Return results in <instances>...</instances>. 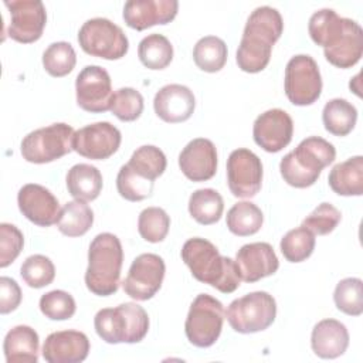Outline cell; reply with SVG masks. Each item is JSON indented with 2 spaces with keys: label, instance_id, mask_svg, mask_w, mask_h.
Listing matches in <instances>:
<instances>
[{
  "label": "cell",
  "instance_id": "9a60e30c",
  "mask_svg": "<svg viewBox=\"0 0 363 363\" xmlns=\"http://www.w3.org/2000/svg\"><path fill=\"white\" fill-rule=\"evenodd\" d=\"M121 142L122 135L116 126L109 122H95L74 133L72 150L86 159L105 160L119 149Z\"/></svg>",
  "mask_w": 363,
  "mask_h": 363
},
{
  "label": "cell",
  "instance_id": "4316f807",
  "mask_svg": "<svg viewBox=\"0 0 363 363\" xmlns=\"http://www.w3.org/2000/svg\"><path fill=\"white\" fill-rule=\"evenodd\" d=\"M67 189L68 193L81 201L95 200L102 190V174L101 172L88 163L74 164L67 173Z\"/></svg>",
  "mask_w": 363,
  "mask_h": 363
},
{
  "label": "cell",
  "instance_id": "d6a6232c",
  "mask_svg": "<svg viewBox=\"0 0 363 363\" xmlns=\"http://www.w3.org/2000/svg\"><path fill=\"white\" fill-rule=\"evenodd\" d=\"M138 57L149 69H163L173 60V45L163 34H149L138 45Z\"/></svg>",
  "mask_w": 363,
  "mask_h": 363
},
{
  "label": "cell",
  "instance_id": "2e32d148",
  "mask_svg": "<svg viewBox=\"0 0 363 363\" xmlns=\"http://www.w3.org/2000/svg\"><path fill=\"white\" fill-rule=\"evenodd\" d=\"M294 122L288 112L279 108L268 109L257 116L252 126L254 142L269 153H277L292 140Z\"/></svg>",
  "mask_w": 363,
  "mask_h": 363
},
{
  "label": "cell",
  "instance_id": "f546056e",
  "mask_svg": "<svg viewBox=\"0 0 363 363\" xmlns=\"http://www.w3.org/2000/svg\"><path fill=\"white\" fill-rule=\"evenodd\" d=\"M224 210V200L214 189H199L191 193L189 199L190 216L203 225L217 223Z\"/></svg>",
  "mask_w": 363,
  "mask_h": 363
},
{
  "label": "cell",
  "instance_id": "30bf717a",
  "mask_svg": "<svg viewBox=\"0 0 363 363\" xmlns=\"http://www.w3.org/2000/svg\"><path fill=\"white\" fill-rule=\"evenodd\" d=\"M285 95L291 104L306 106L316 102L322 92V77L316 61L306 54L294 55L285 67Z\"/></svg>",
  "mask_w": 363,
  "mask_h": 363
},
{
  "label": "cell",
  "instance_id": "ab89813d",
  "mask_svg": "<svg viewBox=\"0 0 363 363\" xmlns=\"http://www.w3.org/2000/svg\"><path fill=\"white\" fill-rule=\"evenodd\" d=\"M20 275L30 288H44L55 278V267L52 261L41 254H34L26 258L21 264Z\"/></svg>",
  "mask_w": 363,
  "mask_h": 363
},
{
  "label": "cell",
  "instance_id": "4dcf8cb0",
  "mask_svg": "<svg viewBox=\"0 0 363 363\" xmlns=\"http://www.w3.org/2000/svg\"><path fill=\"white\" fill-rule=\"evenodd\" d=\"M94 224L92 208L81 200H72L61 208L57 227L67 237H81Z\"/></svg>",
  "mask_w": 363,
  "mask_h": 363
},
{
  "label": "cell",
  "instance_id": "83f0119b",
  "mask_svg": "<svg viewBox=\"0 0 363 363\" xmlns=\"http://www.w3.org/2000/svg\"><path fill=\"white\" fill-rule=\"evenodd\" d=\"M345 24L346 17H339L332 9H320L311 16L308 31L315 44L326 48L340 37Z\"/></svg>",
  "mask_w": 363,
  "mask_h": 363
},
{
  "label": "cell",
  "instance_id": "e575fe53",
  "mask_svg": "<svg viewBox=\"0 0 363 363\" xmlns=\"http://www.w3.org/2000/svg\"><path fill=\"white\" fill-rule=\"evenodd\" d=\"M126 164L135 174L155 182L164 173L167 160L159 147L153 145H143L132 153Z\"/></svg>",
  "mask_w": 363,
  "mask_h": 363
},
{
  "label": "cell",
  "instance_id": "5bb4252c",
  "mask_svg": "<svg viewBox=\"0 0 363 363\" xmlns=\"http://www.w3.org/2000/svg\"><path fill=\"white\" fill-rule=\"evenodd\" d=\"M10 11L7 35L17 43L30 44L37 41L47 23L45 6L40 0H11L4 1Z\"/></svg>",
  "mask_w": 363,
  "mask_h": 363
},
{
  "label": "cell",
  "instance_id": "f6af8a7d",
  "mask_svg": "<svg viewBox=\"0 0 363 363\" xmlns=\"http://www.w3.org/2000/svg\"><path fill=\"white\" fill-rule=\"evenodd\" d=\"M24 245L23 233L13 224H0V267H9L21 252Z\"/></svg>",
  "mask_w": 363,
  "mask_h": 363
},
{
  "label": "cell",
  "instance_id": "74e56055",
  "mask_svg": "<svg viewBox=\"0 0 363 363\" xmlns=\"http://www.w3.org/2000/svg\"><path fill=\"white\" fill-rule=\"evenodd\" d=\"M333 301L336 308L349 315L359 316L363 313V282L360 278H345L337 282Z\"/></svg>",
  "mask_w": 363,
  "mask_h": 363
},
{
  "label": "cell",
  "instance_id": "ba28073f",
  "mask_svg": "<svg viewBox=\"0 0 363 363\" xmlns=\"http://www.w3.org/2000/svg\"><path fill=\"white\" fill-rule=\"evenodd\" d=\"M224 322L223 303L208 294H200L190 305L184 332L196 347H210L220 337Z\"/></svg>",
  "mask_w": 363,
  "mask_h": 363
},
{
  "label": "cell",
  "instance_id": "44dd1931",
  "mask_svg": "<svg viewBox=\"0 0 363 363\" xmlns=\"http://www.w3.org/2000/svg\"><path fill=\"white\" fill-rule=\"evenodd\" d=\"M89 353V339L79 330H58L47 336L43 357L48 363H81Z\"/></svg>",
  "mask_w": 363,
  "mask_h": 363
},
{
  "label": "cell",
  "instance_id": "484cf974",
  "mask_svg": "<svg viewBox=\"0 0 363 363\" xmlns=\"http://www.w3.org/2000/svg\"><path fill=\"white\" fill-rule=\"evenodd\" d=\"M328 183L339 196H362L363 157L357 155L335 164L328 176Z\"/></svg>",
  "mask_w": 363,
  "mask_h": 363
},
{
  "label": "cell",
  "instance_id": "d6986e66",
  "mask_svg": "<svg viewBox=\"0 0 363 363\" xmlns=\"http://www.w3.org/2000/svg\"><path fill=\"white\" fill-rule=\"evenodd\" d=\"M235 264L244 282H257L275 274L279 268L278 257L268 242H250L235 254Z\"/></svg>",
  "mask_w": 363,
  "mask_h": 363
},
{
  "label": "cell",
  "instance_id": "3957f363",
  "mask_svg": "<svg viewBox=\"0 0 363 363\" xmlns=\"http://www.w3.org/2000/svg\"><path fill=\"white\" fill-rule=\"evenodd\" d=\"M123 250L121 240L112 233L98 234L89 244L85 285L98 296L113 295L119 289Z\"/></svg>",
  "mask_w": 363,
  "mask_h": 363
},
{
  "label": "cell",
  "instance_id": "f35d334b",
  "mask_svg": "<svg viewBox=\"0 0 363 363\" xmlns=\"http://www.w3.org/2000/svg\"><path fill=\"white\" fill-rule=\"evenodd\" d=\"M170 228V217L160 207H147L140 211L138 231L147 242H160L166 238Z\"/></svg>",
  "mask_w": 363,
  "mask_h": 363
},
{
  "label": "cell",
  "instance_id": "e0dca14e",
  "mask_svg": "<svg viewBox=\"0 0 363 363\" xmlns=\"http://www.w3.org/2000/svg\"><path fill=\"white\" fill-rule=\"evenodd\" d=\"M21 214L35 225L50 227L58 221L61 207L57 197L44 186L28 183L17 194Z\"/></svg>",
  "mask_w": 363,
  "mask_h": 363
},
{
  "label": "cell",
  "instance_id": "d590c367",
  "mask_svg": "<svg viewBox=\"0 0 363 363\" xmlns=\"http://www.w3.org/2000/svg\"><path fill=\"white\" fill-rule=\"evenodd\" d=\"M279 248L286 261L302 262L315 250V234L303 225L292 228L281 238Z\"/></svg>",
  "mask_w": 363,
  "mask_h": 363
},
{
  "label": "cell",
  "instance_id": "ffe728a7",
  "mask_svg": "<svg viewBox=\"0 0 363 363\" xmlns=\"http://www.w3.org/2000/svg\"><path fill=\"white\" fill-rule=\"evenodd\" d=\"M179 10L176 0H129L122 17L128 27L142 31L156 24L170 23Z\"/></svg>",
  "mask_w": 363,
  "mask_h": 363
},
{
  "label": "cell",
  "instance_id": "7402d4cb",
  "mask_svg": "<svg viewBox=\"0 0 363 363\" xmlns=\"http://www.w3.org/2000/svg\"><path fill=\"white\" fill-rule=\"evenodd\" d=\"M155 113L167 123L187 121L196 108L193 91L182 84H169L162 86L153 99Z\"/></svg>",
  "mask_w": 363,
  "mask_h": 363
},
{
  "label": "cell",
  "instance_id": "cb8c5ba5",
  "mask_svg": "<svg viewBox=\"0 0 363 363\" xmlns=\"http://www.w3.org/2000/svg\"><path fill=\"white\" fill-rule=\"evenodd\" d=\"M313 353L320 359H336L342 356L349 346V332L346 326L336 319H322L311 335Z\"/></svg>",
  "mask_w": 363,
  "mask_h": 363
},
{
  "label": "cell",
  "instance_id": "8fae6325",
  "mask_svg": "<svg viewBox=\"0 0 363 363\" xmlns=\"http://www.w3.org/2000/svg\"><path fill=\"white\" fill-rule=\"evenodd\" d=\"M164 272L166 265L162 257L152 252L140 254L133 259L122 288L132 299L147 301L160 289Z\"/></svg>",
  "mask_w": 363,
  "mask_h": 363
},
{
  "label": "cell",
  "instance_id": "60d3db41",
  "mask_svg": "<svg viewBox=\"0 0 363 363\" xmlns=\"http://www.w3.org/2000/svg\"><path fill=\"white\" fill-rule=\"evenodd\" d=\"M109 111L122 122L136 121L143 112V96L135 88H119L113 92Z\"/></svg>",
  "mask_w": 363,
  "mask_h": 363
},
{
  "label": "cell",
  "instance_id": "836d02e7",
  "mask_svg": "<svg viewBox=\"0 0 363 363\" xmlns=\"http://www.w3.org/2000/svg\"><path fill=\"white\" fill-rule=\"evenodd\" d=\"M227 45L216 35L201 37L193 48L194 64L204 72H217L227 62Z\"/></svg>",
  "mask_w": 363,
  "mask_h": 363
},
{
  "label": "cell",
  "instance_id": "8d00e7d4",
  "mask_svg": "<svg viewBox=\"0 0 363 363\" xmlns=\"http://www.w3.org/2000/svg\"><path fill=\"white\" fill-rule=\"evenodd\" d=\"M77 64V54L72 45L67 41L50 44L43 52V67L51 77L68 75Z\"/></svg>",
  "mask_w": 363,
  "mask_h": 363
},
{
  "label": "cell",
  "instance_id": "ac0fdd59",
  "mask_svg": "<svg viewBox=\"0 0 363 363\" xmlns=\"http://www.w3.org/2000/svg\"><path fill=\"white\" fill-rule=\"evenodd\" d=\"M179 167L191 182L210 180L217 172V149L210 139L190 140L179 155Z\"/></svg>",
  "mask_w": 363,
  "mask_h": 363
},
{
  "label": "cell",
  "instance_id": "9c48e42d",
  "mask_svg": "<svg viewBox=\"0 0 363 363\" xmlns=\"http://www.w3.org/2000/svg\"><path fill=\"white\" fill-rule=\"evenodd\" d=\"M78 43L86 54L104 60H119L129 50L123 30L104 17L86 20L78 31Z\"/></svg>",
  "mask_w": 363,
  "mask_h": 363
},
{
  "label": "cell",
  "instance_id": "4fadbf2b",
  "mask_svg": "<svg viewBox=\"0 0 363 363\" xmlns=\"http://www.w3.org/2000/svg\"><path fill=\"white\" fill-rule=\"evenodd\" d=\"M75 94L81 109L92 113L109 111L113 91L108 71L99 65L84 67L75 79Z\"/></svg>",
  "mask_w": 363,
  "mask_h": 363
},
{
  "label": "cell",
  "instance_id": "277c9868",
  "mask_svg": "<svg viewBox=\"0 0 363 363\" xmlns=\"http://www.w3.org/2000/svg\"><path fill=\"white\" fill-rule=\"evenodd\" d=\"M335 157L336 149L330 142L320 136H309L281 159L279 172L289 186L305 189L315 184Z\"/></svg>",
  "mask_w": 363,
  "mask_h": 363
},
{
  "label": "cell",
  "instance_id": "b9f144b4",
  "mask_svg": "<svg viewBox=\"0 0 363 363\" xmlns=\"http://www.w3.org/2000/svg\"><path fill=\"white\" fill-rule=\"evenodd\" d=\"M116 189L121 197L128 201H140L152 196L153 182L135 174L128 164L121 166L116 176Z\"/></svg>",
  "mask_w": 363,
  "mask_h": 363
},
{
  "label": "cell",
  "instance_id": "7a4b0ae2",
  "mask_svg": "<svg viewBox=\"0 0 363 363\" xmlns=\"http://www.w3.org/2000/svg\"><path fill=\"white\" fill-rule=\"evenodd\" d=\"M180 254L197 281L223 294H231L240 286L241 277L235 261L223 257L211 241L200 237L190 238L183 244Z\"/></svg>",
  "mask_w": 363,
  "mask_h": 363
},
{
  "label": "cell",
  "instance_id": "8992f818",
  "mask_svg": "<svg viewBox=\"0 0 363 363\" xmlns=\"http://www.w3.org/2000/svg\"><path fill=\"white\" fill-rule=\"evenodd\" d=\"M277 316V302L265 291L234 299L225 312L230 326L238 333H255L269 328Z\"/></svg>",
  "mask_w": 363,
  "mask_h": 363
},
{
  "label": "cell",
  "instance_id": "1f68e13d",
  "mask_svg": "<svg viewBox=\"0 0 363 363\" xmlns=\"http://www.w3.org/2000/svg\"><path fill=\"white\" fill-rule=\"evenodd\" d=\"M225 223L234 235L247 237L261 230L264 214L257 204L251 201H238L227 211Z\"/></svg>",
  "mask_w": 363,
  "mask_h": 363
},
{
  "label": "cell",
  "instance_id": "bcb514c9",
  "mask_svg": "<svg viewBox=\"0 0 363 363\" xmlns=\"http://www.w3.org/2000/svg\"><path fill=\"white\" fill-rule=\"evenodd\" d=\"M21 289L10 277L0 278V313L6 315L16 311L21 302Z\"/></svg>",
  "mask_w": 363,
  "mask_h": 363
},
{
  "label": "cell",
  "instance_id": "5b68a950",
  "mask_svg": "<svg viewBox=\"0 0 363 363\" xmlns=\"http://www.w3.org/2000/svg\"><path fill=\"white\" fill-rule=\"evenodd\" d=\"M94 326L96 335L106 343H138L147 335L149 316L140 305L125 302L116 308L99 309Z\"/></svg>",
  "mask_w": 363,
  "mask_h": 363
},
{
  "label": "cell",
  "instance_id": "7c38bea8",
  "mask_svg": "<svg viewBox=\"0 0 363 363\" xmlns=\"http://www.w3.org/2000/svg\"><path fill=\"white\" fill-rule=\"evenodd\" d=\"M227 183L233 196L254 197L262 184L261 159L245 147L233 150L227 159Z\"/></svg>",
  "mask_w": 363,
  "mask_h": 363
},
{
  "label": "cell",
  "instance_id": "603a6c76",
  "mask_svg": "<svg viewBox=\"0 0 363 363\" xmlns=\"http://www.w3.org/2000/svg\"><path fill=\"white\" fill-rule=\"evenodd\" d=\"M325 58L335 67L346 69L356 65L363 54V30L352 18H346L340 37L329 47L323 48Z\"/></svg>",
  "mask_w": 363,
  "mask_h": 363
},
{
  "label": "cell",
  "instance_id": "6da1fadb",
  "mask_svg": "<svg viewBox=\"0 0 363 363\" xmlns=\"http://www.w3.org/2000/svg\"><path fill=\"white\" fill-rule=\"evenodd\" d=\"M284 31L279 11L269 6L257 7L247 18L244 33L237 48L235 61L241 71L255 74L262 71L269 60L274 44Z\"/></svg>",
  "mask_w": 363,
  "mask_h": 363
},
{
  "label": "cell",
  "instance_id": "7bdbcfd3",
  "mask_svg": "<svg viewBox=\"0 0 363 363\" xmlns=\"http://www.w3.org/2000/svg\"><path fill=\"white\" fill-rule=\"evenodd\" d=\"M40 311L51 320H67L74 316L77 305L71 294L62 289H54L40 298Z\"/></svg>",
  "mask_w": 363,
  "mask_h": 363
},
{
  "label": "cell",
  "instance_id": "ee69618b",
  "mask_svg": "<svg viewBox=\"0 0 363 363\" xmlns=\"http://www.w3.org/2000/svg\"><path fill=\"white\" fill-rule=\"evenodd\" d=\"M342 220L340 211L330 203H320L309 216L302 221V225L318 235L332 233Z\"/></svg>",
  "mask_w": 363,
  "mask_h": 363
},
{
  "label": "cell",
  "instance_id": "f1b7e54d",
  "mask_svg": "<svg viewBox=\"0 0 363 363\" xmlns=\"http://www.w3.org/2000/svg\"><path fill=\"white\" fill-rule=\"evenodd\" d=\"M322 121L329 133L335 136H346L356 125L357 109L343 98H333L325 104Z\"/></svg>",
  "mask_w": 363,
  "mask_h": 363
},
{
  "label": "cell",
  "instance_id": "d4e9b609",
  "mask_svg": "<svg viewBox=\"0 0 363 363\" xmlns=\"http://www.w3.org/2000/svg\"><path fill=\"white\" fill-rule=\"evenodd\" d=\"M38 347V333L27 325H17L11 328L3 342L7 363H37Z\"/></svg>",
  "mask_w": 363,
  "mask_h": 363
},
{
  "label": "cell",
  "instance_id": "52a82bcc",
  "mask_svg": "<svg viewBox=\"0 0 363 363\" xmlns=\"http://www.w3.org/2000/svg\"><path fill=\"white\" fill-rule=\"evenodd\" d=\"M74 133V128L64 122L38 128L23 138V159L35 164L54 162L72 150Z\"/></svg>",
  "mask_w": 363,
  "mask_h": 363
}]
</instances>
